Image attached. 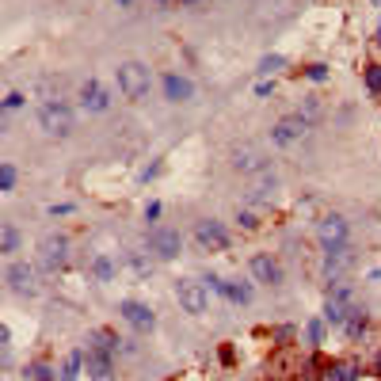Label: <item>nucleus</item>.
<instances>
[{
  "instance_id": "nucleus-4",
  "label": "nucleus",
  "mask_w": 381,
  "mask_h": 381,
  "mask_svg": "<svg viewBox=\"0 0 381 381\" xmlns=\"http://www.w3.org/2000/svg\"><path fill=\"white\" fill-rule=\"evenodd\" d=\"M176 297H180L183 313H191V317H202L210 309V290L199 279H180L176 282Z\"/></svg>"
},
{
  "instance_id": "nucleus-14",
  "label": "nucleus",
  "mask_w": 381,
  "mask_h": 381,
  "mask_svg": "<svg viewBox=\"0 0 381 381\" xmlns=\"http://www.w3.org/2000/svg\"><path fill=\"white\" fill-rule=\"evenodd\" d=\"M160 88H164V100L168 103H191L194 100V84L187 77H180V72H164Z\"/></svg>"
},
{
  "instance_id": "nucleus-37",
  "label": "nucleus",
  "mask_w": 381,
  "mask_h": 381,
  "mask_svg": "<svg viewBox=\"0 0 381 381\" xmlns=\"http://www.w3.org/2000/svg\"><path fill=\"white\" fill-rule=\"evenodd\" d=\"M58 214H72V206H65V202L61 206H50V217H58Z\"/></svg>"
},
{
  "instance_id": "nucleus-10",
  "label": "nucleus",
  "mask_w": 381,
  "mask_h": 381,
  "mask_svg": "<svg viewBox=\"0 0 381 381\" xmlns=\"http://www.w3.org/2000/svg\"><path fill=\"white\" fill-rule=\"evenodd\" d=\"M149 252L157 259H176L183 252V237L180 229H153L149 233Z\"/></svg>"
},
{
  "instance_id": "nucleus-8",
  "label": "nucleus",
  "mask_w": 381,
  "mask_h": 381,
  "mask_svg": "<svg viewBox=\"0 0 381 381\" xmlns=\"http://www.w3.org/2000/svg\"><path fill=\"white\" fill-rule=\"evenodd\" d=\"M347 237H351V225H347L343 214H324L320 221H317V240H320L324 248L347 244Z\"/></svg>"
},
{
  "instance_id": "nucleus-20",
  "label": "nucleus",
  "mask_w": 381,
  "mask_h": 381,
  "mask_svg": "<svg viewBox=\"0 0 381 381\" xmlns=\"http://www.w3.org/2000/svg\"><path fill=\"white\" fill-rule=\"evenodd\" d=\"M324 381H359V362H332L324 370Z\"/></svg>"
},
{
  "instance_id": "nucleus-15",
  "label": "nucleus",
  "mask_w": 381,
  "mask_h": 381,
  "mask_svg": "<svg viewBox=\"0 0 381 381\" xmlns=\"http://www.w3.org/2000/svg\"><path fill=\"white\" fill-rule=\"evenodd\" d=\"M274 199H279V180H274L271 172H259L256 183L248 187V202H252V206H271Z\"/></svg>"
},
{
  "instance_id": "nucleus-12",
  "label": "nucleus",
  "mask_w": 381,
  "mask_h": 381,
  "mask_svg": "<svg viewBox=\"0 0 381 381\" xmlns=\"http://www.w3.org/2000/svg\"><path fill=\"white\" fill-rule=\"evenodd\" d=\"M248 271H252V279L259 282V286H279L282 282V263L274 256H267V252H256L252 263H248Z\"/></svg>"
},
{
  "instance_id": "nucleus-17",
  "label": "nucleus",
  "mask_w": 381,
  "mask_h": 381,
  "mask_svg": "<svg viewBox=\"0 0 381 381\" xmlns=\"http://www.w3.org/2000/svg\"><path fill=\"white\" fill-rule=\"evenodd\" d=\"M80 107H84V111H92V115L107 111V107H111V95H107V88H103L100 80H88V84L80 88Z\"/></svg>"
},
{
  "instance_id": "nucleus-34",
  "label": "nucleus",
  "mask_w": 381,
  "mask_h": 381,
  "mask_svg": "<svg viewBox=\"0 0 381 381\" xmlns=\"http://www.w3.org/2000/svg\"><path fill=\"white\" fill-rule=\"evenodd\" d=\"M23 100H27L23 92H12V95L4 100V107H8V111H15V107H23Z\"/></svg>"
},
{
  "instance_id": "nucleus-31",
  "label": "nucleus",
  "mask_w": 381,
  "mask_h": 381,
  "mask_svg": "<svg viewBox=\"0 0 381 381\" xmlns=\"http://www.w3.org/2000/svg\"><path fill=\"white\" fill-rule=\"evenodd\" d=\"M237 221H240V229H244V233L259 229V217L252 214V210H237Z\"/></svg>"
},
{
  "instance_id": "nucleus-3",
  "label": "nucleus",
  "mask_w": 381,
  "mask_h": 381,
  "mask_svg": "<svg viewBox=\"0 0 381 381\" xmlns=\"http://www.w3.org/2000/svg\"><path fill=\"white\" fill-rule=\"evenodd\" d=\"M38 126H42L50 137H69L72 134V111L65 107L61 100H50V103L38 107Z\"/></svg>"
},
{
  "instance_id": "nucleus-18",
  "label": "nucleus",
  "mask_w": 381,
  "mask_h": 381,
  "mask_svg": "<svg viewBox=\"0 0 381 381\" xmlns=\"http://www.w3.org/2000/svg\"><path fill=\"white\" fill-rule=\"evenodd\" d=\"M366 324H370V317H366V309H362V305H351V309H347V320H343V328H347V336H351V339H362V332H366Z\"/></svg>"
},
{
  "instance_id": "nucleus-38",
  "label": "nucleus",
  "mask_w": 381,
  "mask_h": 381,
  "mask_svg": "<svg viewBox=\"0 0 381 381\" xmlns=\"http://www.w3.org/2000/svg\"><path fill=\"white\" fill-rule=\"evenodd\" d=\"M153 4H157V8H160V12H168V8H172V4H176V0H153Z\"/></svg>"
},
{
  "instance_id": "nucleus-2",
  "label": "nucleus",
  "mask_w": 381,
  "mask_h": 381,
  "mask_svg": "<svg viewBox=\"0 0 381 381\" xmlns=\"http://www.w3.org/2000/svg\"><path fill=\"white\" fill-rule=\"evenodd\" d=\"M38 271L42 267H35V263H27V259H15V263H8V271H4V282H8V290H12L15 297H35L38 294Z\"/></svg>"
},
{
  "instance_id": "nucleus-32",
  "label": "nucleus",
  "mask_w": 381,
  "mask_h": 381,
  "mask_svg": "<svg viewBox=\"0 0 381 381\" xmlns=\"http://www.w3.org/2000/svg\"><path fill=\"white\" fill-rule=\"evenodd\" d=\"M305 77H309L313 84H320V80H328V65H309V69H305Z\"/></svg>"
},
{
  "instance_id": "nucleus-27",
  "label": "nucleus",
  "mask_w": 381,
  "mask_h": 381,
  "mask_svg": "<svg viewBox=\"0 0 381 381\" xmlns=\"http://www.w3.org/2000/svg\"><path fill=\"white\" fill-rule=\"evenodd\" d=\"M15 180H20V172H15V164H8V160H4V164H0V191H15Z\"/></svg>"
},
{
  "instance_id": "nucleus-24",
  "label": "nucleus",
  "mask_w": 381,
  "mask_h": 381,
  "mask_svg": "<svg viewBox=\"0 0 381 381\" xmlns=\"http://www.w3.org/2000/svg\"><path fill=\"white\" fill-rule=\"evenodd\" d=\"M80 370H84V355L72 351L69 359H65V366H61V378H58V381H77V378H80Z\"/></svg>"
},
{
  "instance_id": "nucleus-25",
  "label": "nucleus",
  "mask_w": 381,
  "mask_h": 381,
  "mask_svg": "<svg viewBox=\"0 0 381 381\" xmlns=\"http://www.w3.org/2000/svg\"><path fill=\"white\" fill-rule=\"evenodd\" d=\"M297 115H302V118H305V123H309V126H313V123H317V118L324 115V103L317 100V95H309V100H302V111H297Z\"/></svg>"
},
{
  "instance_id": "nucleus-28",
  "label": "nucleus",
  "mask_w": 381,
  "mask_h": 381,
  "mask_svg": "<svg viewBox=\"0 0 381 381\" xmlns=\"http://www.w3.org/2000/svg\"><path fill=\"white\" fill-rule=\"evenodd\" d=\"M126 259H130V267H134V274H137V279H149V271H153V263H149V259H145L141 252H130Z\"/></svg>"
},
{
  "instance_id": "nucleus-13",
  "label": "nucleus",
  "mask_w": 381,
  "mask_h": 381,
  "mask_svg": "<svg viewBox=\"0 0 381 381\" xmlns=\"http://www.w3.org/2000/svg\"><path fill=\"white\" fill-rule=\"evenodd\" d=\"M84 370H88V378H92V381H115V355L100 351V347H88Z\"/></svg>"
},
{
  "instance_id": "nucleus-36",
  "label": "nucleus",
  "mask_w": 381,
  "mask_h": 381,
  "mask_svg": "<svg viewBox=\"0 0 381 381\" xmlns=\"http://www.w3.org/2000/svg\"><path fill=\"white\" fill-rule=\"evenodd\" d=\"M274 92V84H267V80H259V84H256V95H271Z\"/></svg>"
},
{
  "instance_id": "nucleus-30",
  "label": "nucleus",
  "mask_w": 381,
  "mask_h": 381,
  "mask_svg": "<svg viewBox=\"0 0 381 381\" xmlns=\"http://www.w3.org/2000/svg\"><path fill=\"white\" fill-rule=\"evenodd\" d=\"M366 88L381 95V65H366Z\"/></svg>"
},
{
  "instance_id": "nucleus-39",
  "label": "nucleus",
  "mask_w": 381,
  "mask_h": 381,
  "mask_svg": "<svg viewBox=\"0 0 381 381\" xmlns=\"http://www.w3.org/2000/svg\"><path fill=\"white\" fill-rule=\"evenodd\" d=\"M176 4H183V8H194V4H202V0H176Z\"/></svg>"
},
{
  "instance_id": "nucleus-35",
  "label": "nucleus",
  "mask_w": 381,
  "mask_h": 381,
  "mask_svg": "<svg viewBox=\"0 0 381 381\" xmlns=\"http://www.w3.org/2000/svg\"><path fill=\"white\" fill-rule=\"evenodd\" d=\"M160 217V202H149V206H145V221H157Z\"/></svg>"
},
{
  "instance_id": "nucleus-21",
  "label": "nucleus",
  "mask_w": 381,
  "mask_h": 381,
  "mask_svg": "<svg viewBox=\"0 0 381 381\" xmlns=\"http://www.w3.org/2000/svg\"><path fill=\"white\" fill-rule=\"evenodd\" d=\"M88 343H92V347H100V351H107V355H115L123 339H118L115 332H107V328H95L92 336H88Z\"/></svg>"
},
{
  "instance_id": "nucleus-42",
  "label": "nucleus",
  "mask_w": 381,
  "mask_h": 381,
  "mask_svg": "<svg viewBox=\"0 0 381 381\" xmlns=\"http://www.w3.org/2000/svg\"><path fill=\"white\" fill-rule=\"evenodd\" d=\"M271 381H274V378H271Z\"/></svg>"
},
{
  "instance_id": "nucleus-7",
  "label": "nucleus",
  "mask_w": 381,
  "mask_h": 381,
  "mask_svg": "<svg viewBox=\"0 0 381 381\" xmlns=\"http://www.w3.org/2000/svg\"><path fill=\"white\" fill-rule=\"evenodd\" d=\"M355 267V244L347 240V244H332L324 248V259H320V271L324 279H343L347 271Z\"/></svg>"
},
{
  "instance_id": "nucleus-11",
  "label": "nucleus",
  "mask_w": 381,
  "mask_h": 381,
  "mask_svg": "<svg viewBox=\"0 0 381 381\" xmlns=\"http://www.w3.org/2000/svg\"><path fill=\"white\" fill-rule=\"evenodd\" d=\"M305 134H309V123H305L302 115H286V118H279V123L271 126L274 145H294V141H302Z\"/></svg>"
},
{
  "instance_id": "nucleus-40",
  "label": "nucleus",
  "mask_w": 381,
  "mask_h": 381,
  "mask_svg": "<svg viewBox=\"0 0 381 381\" xmlns=\"http://www.w3.org/2000/svg\"><path fill=\"white\" fill-rule=\"evenodd\" d=\"M374 370H378V378H381V355H378V362H374Z\"/></svg>"
},
{
  "instance_id": "nucleus-41",
  "label": "nucleus",
  "mask_w": 381,
  "mask_h": 381,
  "mask_svg": "<svg viewBox=\"0 0 381 381\" xmlns=\"http://www.w3.org/2000/svg\"><path fill=\"white\" fill-rule=\"evenodd\" d=\"M118 4H123V8H130V4H134V0H118Z\"/></svg>"
},
{
  "instance_id": "nucleus-26",
  "label": "nucleus",
  "mask_w": 381,
  "mask_h": 381,
  "mask_svg": "<svg viewBox=\"0 0 381 381\" xmlns=\"http://www.w3.org/2000/svg\"><path fill=\"white\" fill-rule=\"evenodd\" d=\"M15 248H20V229H15V225H4V233H0V252L12 256Z\"/></svg>"
},
{
  "instance_id": "nucleus-22",
  "label": "nucleus",
  "mask_w": 381,
  "mask_h": 381,
  "mask_svg": "<svg viewBox=\"0 0 381 381\" xmlns=\"http://www.w3.org/2000/svg\"><path fill=\"white\" fill-rule=\"evenodd\" d=\"M225 297L233 305H248L252 302V282H225Z\"/></svg>"
},
{
  "instance_id": "nucleus-5",
  "label": "nucleus",
  "mask_w": 381,
  "mask_h": 381,
  "mask_svg": "<svg viewBox=\"0 0 381 381\" xmlns=\"http://www.w3.org/2000/svg\"><path fill=\"white\" fill-rule=\"evenodd\" d=\"M65 263H69V240L58 237V233L38 240V267H42L46 274H58Z\"/></svg>"
},
{
  "instance_id": "nucleus-33",
  "label": "nucleus",
  "mask_w": 381,
  "mask_h": 381,
  "mask_svg": "<svg viewBox=\"0 0 381 381\" xmlns=\"http://www.w3.org/2000/svg\"><path fill=\"white\" fill-rule=\"evenodd\" d=\"M309 339H313V343H320V339H324V320H313L309 324Z\"/></svg>"
},
{
  "instance_id": "nucleus-1",
  "label": "nucleus",
  "mask_w": 381,
  "mask_h": 381,
  "mask_svg": "<svg viewBox=\"0 0 381 381\" xmlns=\"http://www.w3.org/2000/svg\"><path fill=\"white\" fill-rule=\"evenodd\" d=\"M115 77H118V92H123L130 103H141L145 95H149V84H153L149 65H141V61H123V65L115 69Z\"/></svg>"
},
{
  "instance_id": "nucleus-16",
  "label": "nucleus",
  "mask_w": 381,
  "mask_h": 381,
  "mask_svg": "<svg viewBox=\"0 0 381 381\" xmlns=\"http://www.w3.org/2000/svg\"><path fill=\"white\" fill-rule=\"evenodd\" d=\"M118 313H123V320L130 324V328H137V332H149L153 324H157L153 309H149V305H141V302H123V305H118Z\"/></svg>"
},
{
  "instance_id": "nucleus-9",
  "label": "nucleus",
  "mask_w": 381,
  "mask_h": 381,
  "mask_svg": "<svg viewBox=\"0 0 381 381\" xmlns=\"http://www.w3.org/2000/svg\"><path fill=\"white\" fill-rule=\"evenodd\" d=\"M229 164L237 168L240 176L267 172V157H263V149H259V145H237V149H233V157H229Z\"/></svg>"
},
{
  "instance_id": "nucleus-29",
  "label": "nucleus",
  "mask_w": 381,
  "mask_h": 381,
  "mask_svg": "<svg viewBox=\"0 0 381 381\" xmlns=\"http://www.w3.org/2000/svg\"><path fill=\"white\" fill-rule=\"evenodd\" d=\"M282 65H286V58H282V54H267V58L259 61V72H263V77H267V72H279Z\"/></svg>"
},
{
  "instance_id": "nucleus-23",
  "label": "nucleus",
  "mask_w": 381,
  "mask_h": 381,
  "mask_svg": "<svg viewBox=\"0 0 381 381\" xmlns=\"http://www.w3.org/2000/svg\"><path fill=\"white\" fill-rule=\"evenodd\" d=\"M23 381H58L50 362H31L27 370H23Z\"/></svg>"
},
{
  "instance_id": "nucleus-19",
  "label": "nucleus",
  "mask_w": 381,
  "mask_h": 381,
  "mask_svg": "<svg viewBox=\"0 0 381 381\" xmlns=\"http://www.w3.org/2000/svg\"><path fill=\"white\" fill-rule=\"evenodd\" d=\"M92 274H95V282H115L118 263L107 252H100V256H92Z\"/></svg>"
},
{
  "instance_id": "nucleus-6",
  "label": "nucleus",
  "mask_w": 381,
  "mask_h": 381,
  "mask_svg": "<svg viewBox=\"0 0 381 381\" xmlns=\"http://www.w3.org/2000/svg\"><path fill=\"white\" fill-rule=\"evenodd\" d=\"M194 240H199V248H206V252H225V248L233 244L229 229H225L221 221H214V217L194 221Z\"/></svg>"
}]
</instances>
